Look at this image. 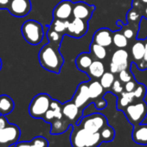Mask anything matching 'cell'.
<instances>
[{
  "mask_svg": "<svg viewBox=\"0 0 147 147\" xmlns=\"http://www.w3.org/2000/svg\"><path fill=\"white\" fill-rule=\"evenodd\" d=\"M58 48L49 42L42 47L38 54L40 65L44 69L55 74L60 73L64 62V59Z\"/></svg>",
  "mask_w": 147,
  "mask_h": 147,
  "instance_id": "obj_1",
  "label": "cell"
},
{
  "mask_svg": "<svg viewBox=\"0 0 147 147\" xmlns=\"http://www.w3.org/2000/svg\"><path fill=\"white\" fill-rule=\"evenodd\" d=\"M69 139L72 147H98L102 143L100 132H92L78 125L73 127Z\"/></svg>",
  "mask_w": 147,
  "mask_h": 147,
  "instance_id": "obj_2",
  "label": "cell"
},
{
  "mask_svg": "<svg viewBox=\"0 0 147 147\" xmlns=\"http://www.w3.org/2000/svg\"><path fill=\"white\" fill-rule=\"evenodd\" d=\"M21 32L24 40L31 45H37L43 39V27L36 20L25 21L21 27Z\"/></svg>",
  "mask_w": 147,
  "mask_h": 147,
  "instance_id": "obj_3",
  "label": "cell"
},
{
  "mask_svg": "<svg viewBox=\"0 0 147 147\" xmlns=\"http://www.w3.org/2000/svg\"><path fill=\"white\" fill-rule=\"evenodd\" d=\"M52 98L48 94H38L30 101L29 113L34 119H42L50 107Z\"/></svg>",
  "mask_w": 147,
  "mask_h": 147,
  "instance_id": "obj_4",
  "label": "cell"
},
{
  "mask_svg": "<svg viewBox=\"0 0 147 147\" xmlns=\"http://www.w3.org/2000/svg\"><path fill=\"white\" fill-rule=\"evenodd\" d=\"M123 112L130 124L132 125L141 124L147 115V103L140 100L127 106Z\"/></svg>",
  "mask_w": 147,
  "mask_h": 147,
  "instance_id": "obj_5",
  "label": "cell"
},
{
  "mask_svg": "<svg viewBox=\"0 0 147 147\" xmlns=\"http://www.w3.org/2000/svg\"><path fill=\"white\" fill-rule=\"evenodd\" d=\"M107 125L108 123L106 116L101 113H93L82 118L76 125L92 132H100Z\"/></svg>",
  "mask_w": 147,
  "mask_h": 147,
  "instance_id": "obj_6",
  "label": "cell"
},
{
  "mask_svg": "<svg viewBox=\"0 0 147 147\" xmlns=\"http://www.w3.org/2000/svg\"><path fill=\"white\" fill-rule=\"evenodd\" d=\"M20 135L21 131L18 125L9 123V125L0 131V144L5 147L14 145L18 142Z\"/></svg>",
  "mask_w": 147,
  "mask_h": 147,
  "instance_id": "obj_7",
  "label": "cell"
},
{
  "mask_svg": "<svg viewBox=\"0 0 147 147\" xmlns=\"http://www.w3.org/2000/svg\"><path fill=\"white\" fill-rule=\"evenodd\" d=\"M129 65V54L125 49H117L111 60L110 63V71L113 74L119 73L121 70L127 69Z\"/></svg>",
  "mask_w": 147,
  "mask_h": 147,
  "instance_id": "obj_8",
  "label": "cell"
},
{
  "mask_svg": "<svg viewBox=\"0 0 147 147\" xmlns=\"http://www.w3.org/2000/svg\"><path fill=\"white\" fill-rule=\"evenodd\" d=\"M7 10L14 17L24 18L30 12L31 2L30 0H10Z\"/></svg>",
  "mask_w": 147,
  "mask_h": 147,
  "instance_id": "obj_9",
  "label": "cell"
},
{
  "mask_svg": "<svg viewBox=\"0 0 147 147\" xmlns=\"http://www.w3.org/2000/svg\"><path fill=\"white\" fill-rule=\"evenodd\" d=\"M88 29V25L87 21L75 18L72 22H69L66 33L73 37L80 38L87 33Z\"/></svg>",
  "mask_w": 147,
  "mask_h": 147,
  "instance_id": "obj_10",
  "label": "cell"
},
{
  "mask_svg": "<svg viewBox=\"0 0 147 147\" xmlns=\"http://www.w3.org/2000/svg\"><path fill=\"white\" fill-rule=\"evenodd\" d=\"M62 114L64 118L76 125L82 117V110L74 103L73 100H71L62 104Z\"/></svg>",
  "mask_w": 147,
  "mask_h": 147,
  "instance_id": "obj_11",
  "label": "cell"
},
{
  "mask_svg": "<svg viewBox=\"0 0 147 147\" xmlns=\"http://www.w3.org/2000/svg\"><path fill=\"white\" fill-rule=\"evenodd\" d=\"M74 3L70 0H62L53 10V18L61 20H67L73 15Z\"/></svg>",
  "mask_w": 147,
  "mask_h": 147,
  "instance_id": "obj_12",
  "label": "cell"
},
{
  "mask_svg": "<svg viewBox=\"0 0 147 147\" xmlns=\"http://www.w3.org/2000/svg\"><path fill=\"white\" fill-rule=\"evenodd\" d=\"M94 6L88 5L85 2H77L74 4L73 16L76 18H80L82 20H88L94 11Z\"/></svg>",
  "mask_w": 147,
  "mask_h": 147,
  "instance_id": "obj_13",
  "label": "cell"
},
{
  "mask_svg": "<svg viewBox=\"0 0 147 147\" xmlns=\"http://www.w3.org/2000/svg\"><path fill=\"white\" fill-rule=\"evenodd\" d=\"M89 100H90V95L88 90V84L86 82H82L78 86L72 100L78 107L82 109V107H84L88 104Z\"/></svg>",
  "mask_w": 147,
  "mask_h": 147,
  "instance_id": "obj_14",
  "label": "cell"
},
{
  "mask_svg": "<svg viewBox=\"0 0 147 147\" xmlns=\"http://www.w3.org/2000/svg\"><path fill=\"white\" fill-rule=\"evenodd\" d=\"M93 42L104 47H108L113 43L112 32L107 28H101L95 31L93 37Z\"/></svg>",
  "mask_w": 147,
  "mask_h": 147,
  "instance_id": "obj_15",
  "label": "cell"
},
{
  "mask_svg": "<svg viewBox=\"0 0 147 147\" xmlns=\"http://www.w3.org/2000/svg\"><path fill=\"white\" fill-rule=\"evenodd\" d=\"M132 140L142 145L147 144V124H138L134 125L131 132Z\"/></svg>",
  "mask_w": 147,
  "mask_h": 147,
  "instance_id": "obj_16",
  "label": "cell"
},
{
  "mask_svg": "<svg viewBox=\"0 0 147 147\" xmlns=\"http://www.w3.org/2000/svg\"><path fill=\"white\" fill-rule=\"evenodd\" d=\"M51 129H50V134L52 135H58L66 132L69 127H71V122L67 119L66 118L62 119H55L51 123Z\"/></svg>",
  "mask_w": 147,
  "mask_h": 147,
  "instance_id": "obj_17",
  "label": "cell"
},
{
  "mask_svg": "<svg viewBox=\"0 0 147 147\" xmlns=\"http://www.w3.org/2000/svg\"><path fill=\"white\" fill-rule=\"evenodd\" d=\"M14 147H49V141L46 138L38 136L30 141H20L14 144Z\"/></svg>",
  "mask_w": 147,
  "mask_h": 147,
  "instance_id": "obj_18",
  "label": "cell"
},
{
  "mask_svg": "<svg viewBox=\"0 0 147 147\" xmlns=\"http://www.w3.org/2000/svg\"><path fill=\"white\" fill-rule=\"evenodd\" d=\"M15 107L13 100L7 94L0 95V114L7 115L11 113Z\"/></svg>",
  "mask_w": 147,
  "mask_h": 147,
  "instance_id": "obj_19",
  "label": "cell"
},
{
  "mask_svg": "<svg viewBox=\"0 0 147 147\" xmlns=\"http://www.w3.org/2000/svg\"><path fill=\"white\" fill-rule=\"evenodd\" d=\"M93 62L91 54L89 53H82L76 59V65L81 71L88 70L90 65Z\"/></svg>",
  "mask_w": 147,
  "mask_h": 147,
  "instance_id": "obj_20",
  "label": "cell"
},
{
  "mask_svg": "<svg viewBox=\"0 0 147 147\" xmlns=\"http://www.w3.org/2000/svg\"><path fill=\"white\" fill-rule=\"evenodd\" d=\"M135 100L133 92H122L120 94V97L118 98L117 100V109L123 111L127 106L133 103Z\"/></svg>",
  "mask_w": 147,
  "mask_h": 147,
  "instance_id": "obj_21",
  "label": "cell"
},
{
  "mask_svg": "<svg viewBox=\"0 0 147 147\" xmlns=\"http://www.w3.org/2000/svg\"><path fill=\"white\" fill-rule=\"evenodd\" d=\"M132 58L135 61L138 62L143 60L144 52H145V43H144L142 41H138L133 43L131 49Z\"/></svg>",
  "mask_w": 147,
  "mask_h": 147,
  "instance_id": "obj_22",
  "label": "cell"
},
{
  "mask_svg": "<svg viewBox=\"0 0 147 147\" xmlns=\"http://www.w3.org/2000/svg\"><path fill=\"white\" fill-rule=\"evenodd\" d=\"M88 73L91 76H93L95 79L100 78L105 73V66L103 62L100 61V60L93 61L92 64L88 68Z\"/></svg>",
  "mask_w": 147,
  "mask_h": 147,
  "instance_id": "obj_23",
  "label": "cell"
},
{
  "mask_svg": "<svg viewBox=\"0 0 147 147\" xmlns=\"http://www.w3.org/2000/svg\"><path fill=\"white\" fill-rule=\"evenodd\" d=\"M88 90H89V95L91 100H97L101 98L104 93V88L98 81L92 82L88 85Z\"/></svg>",
  "mask_w": 147,
  "mask_h": 147,
  "instance_id": "obj_24",
  "label": "cell"
},
{
  "mask_svg": "<svg viewBox=\"0 0 147 147\" xmlns=\"http://www.w3.org/2000/svg\"><path fill=\"white\" fill-rule=\"evenodd\" d=\"M90 52L98 60H103L107 56V49H106V47L101 46L100 44H97V43H95L94 42L90 45Z\"/></svg>",
  "mask_w": 147,
  "mask_h": 147,
  "instance_id": "obj_25",
  "label": "cell"
},
{
  "mask_svg": "<svg viewBox=\"0 0 147 147\" xmlns=\"http://www.w3.org/2000/svg\"><path fill=\"white\" fill-rule=\"evenodd\" d=\"M68 24H69V21H67V20H61V19L54 18L51 24L49 25V28H51L52 30H54L59 33L64 34V33H66Z\"/></svg>",
  "mask_w": 147,
  "mask_h": 147,
  "instance_id": "obj_26",
  "label": "cell"
},
{
  "mask_svg": "<svg viewBox=\"0 0 147 147\" xmlns=\"http://www.w3.org/2000/svg\"><path fill=\"white\" fill-rule=\"evenodd\" d=\"M102 142H111L115 138V131L113 127L107 125L100 131Z\"/></svg>",
  "mask_w": 147,
  "mask_h": 147,
  "instance_id": "obj_27",
  "label": "cell"
},
{
  "mask_svg": "<svg viewBox=\"0 0 147 147\" xmlns=\"http://www.w3.org/2000/svg\"><path fill=\"white\" fill-rule=\"evenodd\" d=\"M100 79V82L104 88V89H109L112 88L115 81L114 74H113L112 72H105L104 75Z\"/></svg>",
  "mask_w": 147,
  "mask_h": 147,
  "instance_id": "obj_28",
  "label": "cell"
},
{
  "mask_svg": "<svg viewBox=\"0 0 147 147\" xmlns=\"http://www.w3.org/2000/svg\"><path fill=\"white\" fill-rule=\"evenodd\" d=\"M47 38H48L49 43L59 47V45L61 42V39H62V34L49 28L47 31Z\"/></svg>",
  "mask_w": 147,
  "mask_h": 147,
  "instance_id": "obj_29",
  "label": "cell"
},
{
  "mask_svg": "<svg viewBox=\"0 0 147 147\" xmlns=\"http://www.w3.org/2000/svg\"><path fill=\"white\" fill-rule=\"evenodd\" d=\"M113 43L119 49H125L128 45V39L124 34L113 33Z\"/></svg>",
  "mask_w": 147,
  "mask_h": 147,
  "instance_id": "obj_30",
  "label": "cell"
},
{
  "mask_svg": "<svg viewBox=\"0 0 147 147\" xmlns=\"http://www.w3.org/2000/svg\"><path fill=\"white\" fill-rule=\"evenodd\" d=\"M50 108L54 111L55 119H62V104L56 100H53L50 103Z\"/></svg>",
  "mask_w": 147,
  "mask_h": 147,
  "instance_id": "obj_31",
  "label": "cell"
},
{
  "mask_svg": "<svg viewBox=\"0 0 147 147\" xmlns=\"http://www.w3.org/2000/svg\"><path fill=\"white\" fill-rule=\"evenodd\" d=\"M134 97L136 100H143L146 94V88L144 84H138L136 89L133 91Z\"/></svg>",
  "mask_w": 147,
  "mask_h": 147,
  "instance_id": "obj_32",
  "label": "cell"
},
{
  "mask_svg": "<svg viewBox=\"0 0 147 147\" xmlns=\"http://www.w3.org/2000/svg\"><path fill=\"white\" fill-rule=\"evenodd\" d=\"M133 79V76L131 75V74L126 70V69H124V70H121L119 73V80L122 82V83H126L128 82H130L131 80Z\"/></svg>",
  "mask_w": 147,
  "mask_h": 147,
  "instance_id": "obj_33",
  "label": "cell"
},
{
  "mask_svg": "<svg viewBox=\"0 0 147 147\" xmlns=\"http://www.w3.org/2000/svg\"><path fill=\"white\" fill-rule=\"evenodd\" d=\"M112 89H113V92L116 94H120L122 92H123V86H122V82L119 81V80H116L114 81L113 86H112Z\"/></svg>",
  "mask_w": 147,
  "mask_h": 147,
  "instance_id": "obj_34",
  "label": "cell"
},
{
  "mask_svg": "<svg viewBox=\"0 0 147 147\" xmlns=\"http://www.w3.org/2000/svg\"><path fill=\"white\" fill-rule=\"evenodd\" d=\"M137 86H138V83H137V82L134 80V78L132 79V80H131L130 82H126V83H125V90L126 91V92H133L135 89H136V88H137Z\"/></svg>",
  "mask_w": 147,
  "mask_h": 147,
  "instance_id": "obj_35",
  "label": "cell"
},
{
  "mask_svg": "<svg viewBox=\"0 0 147 147\" xmlns=\"http://www.w3.org/2000/svg\"><path fill=\"white\" fill-rule=\"evenodd\" d=\"M42 119L47 122V123H51L54 119H55V113L54 111L49 107V109L47 111V113H45V115L43 116Z\"/></svg>",
  "mask_w": 147,
  "mask_h": 147,
  "instance_id": "obj_36",
  "label": "cell"
},
{
  "mask_svg": "<svg viewBox=\"0 0 147 147\" xmlns=\"http://www.w3.org/2000/svg\"><path fill=\"white\" fill-rule=\"evenodd\" d=\"M94 104H95V107H96L97 109H99V110L104 109V108L107 107V100H104V99H102V98L97 99V100L94 101Z\"/></svg>",
  "mask_w": 147,
  "mask_h": 147,
  "instance_id": "obj_37",
  "label": "cell"
},
{
  "mask_svg": "<svg viewBox=\"0 0 147 147\" xmlns=\"http://www.w3.org/2000/svg\"><path fill=\"white\" fill-rule=\"evenodd\" d=\"M7 125H9V122H8V119H6L5 115L0 114V131L4 129Z\"/></svg>",
  "mask_w": 147,
  "mask_h": 147,
  "instance_id": "obj_38",
  "label": "cell"
},
{
  "mask_svg": "<svg viewBox=\"0 0 147 147\" xmlns=\"http://www.w3.org/2000/svg\"><path fill=\"white\" fill-rule=\"evenodd\" d=\"M127 18H128V20H130V21H136L138 18V14L135 11H133V10H131V11H129V13H128V15H127Z\"/></svg>",
  "mask_w": 147,
  "mask_h": 147,
  "instance_id": "obj_39",
  "label": "cell"
},
{
  "mask_svg": "<svg viewBox=\"0 0 147 147\" xmlns=\"http://www.w3.org/2000/svg\"><path fill=\"white\" fill-rule=\"evenodd\" d=\"M9 2L10 0H0V10H4V9L7 10Z\"/></svg>",
  "mask_w": 147,
  "mask_h": 147,
  "instance_id": "obj_40",
  "label": "cell"
},
{
  "mask_svg": "<svg viewBox=\"0 0 147 147\" xmlns=\"http://www.w3.org/2000/svg\"><path fill=\"white\" fill-rule=\"evenodd\" d=\"M133 34H134V33H133V30H131V29H126V30H125V31H124V35L125 36V37H126L127 39L132 38Z\"/></svg>",
  "mask_w": 147,
  "mask_h": 147,
  "instance_id": "obj_41",
  "label": "cell"
},
{
  "mask_svg": "<svg viewBox=\"0 0 147 147\" xmlns=\"http://www.w3.org/2000/svg\"><path fill=\"white\" fill-rule=\"evenodd\" d=\"M142 61H143L142 64H146V67H147V42L145 43V52H144V55Z\"/></svg>",
  "mask_w": 147,
  "mask_h": 147,
  "instance_id": "obj_42",
  "label": "cell"
},
{
  "mask_svg": "<svg viewBox=\"0 0 147 147\" xmlns=\"http://www.w3.org/2000/svg\"><path fill=\"white\" fill-rule=\"evenodd\" d=\"M1 67H2V60L0 58V70H1Z\"/></svg>",
  "mask_w": 147,
  "mask_h": 147,
  "instance_id": "obj_43",
  "label": "cell"
},
{
  "mask_svg": "<svg viewBox=\"0 0 147 147\" xmlns=\"http://www.w3.org/2000/svg\"><path fill=\"white\" fill-rule=\"evenodd\" d=\"M141 1H142L144 4H147V0H141Z\"/></svg>",
  "mask_w": 147,
  "mask_h": 147,
  "instance_id": "obj_44",
  "label": "cell"
},
{
  "mask_svg": "<svg viewBox=\"0 0 147 147\" xmlns=\"http://www.w3.org/2000/svg\"><path fill=\"white\" fill-rule=\"evenodd\" d=\"M145 14L147 15V7H146V9H145Z\"/></svg>",
  "mask_w": 147,
  "mask_h": 147,
  "instance_id": "obj_45",
  "label": "cell"
},
{
  "mask_svg": "<svg viewBox=\"0 0 147 147\" xmlns=\"http://www.w3.org/2000/svg\"><path fill=\"white\" fill-rule=\"evenodd\" d=\"M0 147H5V146H4V145H2L1 144H0Z\"/></svg>",
  "mask_w": 147,
  "mask_h": 147,
  "instance_id": "obj_46",
  "label": "cell"
}]
</instances>
